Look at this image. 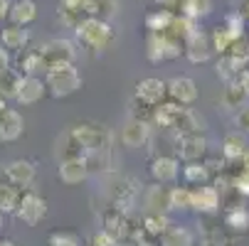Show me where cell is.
<instances>
[{
	"label": "cell",
	"instance_id": "1",
	"mask_svg": "<svg viewBox=\"0 0 249 246\" xmlns=\"http://www.w3.org/2000/svg\"><path fill=\"white\" fill-rule=\"evenodd\" d=\"M101 182H104L101 192H104L106 199H109V204H114V207L124 209V212H128V209L133 207V202H136V195H138L136 182L128 178V175L114 172V170L111 172H104L101 175Z\"/></svg>",
	"mask_w": 249,
	"mask_h": 246
},
{
	"label": "cell",
	"instance_id": "2",
	"mask_svg": "<svg viewBox=\"0 0 249 246\" xmlns=\"http://www.w3.org/2000/svg\"><path fill=\"white\" fill-rule=\"evenodd\" d=\"M45 84L52 96L64 98L82 89V74L77 72L74 64H52L45 74Z\"/></svg>",
	"mask_w": 249,
	"mask_h": 246
},
{
	"label": "cell",
	"instance_id": "3",
	"mask_svg": "<svg viewBox=\"0 0 249 246\" xmlns=\"http://www.w3.org/2000/svg\"><path fill=\"white\" fill-rule=\"evenodd\" d=\"M74 32H77L79 42H82L84 47L94 49V52H101V49H106V47L114 42V30H111V25L106 22V20H101V17H84V20L74 27Z\"/></svg>",
	"mask_w": 249,
	"mask_h": 246
},
{
	"label": "cell",
	"instance_id": "4",
	"mask_svg": "<svg viewBox=\"0 0 249 246\" xmlns=\"http://www.w3.org/2000/svg\"><path fill=\"white\" fill-rule=\"evenodd\" d=\"M77 140L84 146L87 153H109L114 150V135L111 131L101 126V123H91V121H84V123H77L72 126Z\"/></svg>",
	"mask_w": 249,
	"mask_h": 246
},
{
	"label": "cell",
	"instance_id": "5",
	"mask_svg": "<svg viewBox=\"0 0 249 246\" xmlns=\"http://www.w3.org/2000/svg\"><path fill=\"white\" fill-rule=\"evenodd\" d=\"M183 49V40L175 37L173 32H151L148 37V59L151 62H168L178 59Z\"/></svg>",
	"mask_w": 249,
	"mask_h": 246
},
{
	"label": "cell",
	"instance_id": "6",
	"mask_svg": "<svg viewBox=\"0 0 249 246\" xmlns=\"http://www.w3.org/2000/svg\"><path fill=\"white\" fill-rule=\"evenodd\" d=\"M101 229L104 231H109L116 241L121 239H128L133 227H131V219H128V212H124V209L109 204L104 209V214H101Z\"/></svg>",
	"mask_w": 249,
	"mask_h": 246
},
{
	"label": "cell",
	"instance_id": "7",
	"mask_svg": "<svg viewBox=\"0 0 249 246\" xmlns=\"http://www.w3.org/2000/svg\"><path fill=\"white\" fill-rule=\"evenodd\" d=\"M45 214H47V199H45V197H40L37 192L25 190L22 202H20V207H18L15 217H18V219H22L25 224L35 227V224H40V222L45 219Z\"/></svg>",
	"mask_w": 249,
	"mask_h": 246
},
{
	"label": "cell",
	"instance_id": "8",
	"mask_svg": "<svg viewBox=\"0 0 249 246\" xmlns=\"http://www.w3.org/2000/svg\"><path fill=\"white\" fill-rule=\"evenodd\" d=\"M165 96H168V82H163V79L148 77V79H141L136 84V101H141L148 109L160 106L165 101Z\"/></svg>",
	"mask_w": 249,
	"mask_h": 246
},
{
	"label": "cell",
	"instance_id": "9",
	"mask_svg": "<svg viewBox=\"0 0 249 246\" xmlns=\"http://www.w3.org/2000/svg\"><path fill=\"white\" fill-rule=\"evenodd\" d=\"M205 155H207V140L202 133L178 135V158L183 163H202Z\"/></svg>",
	"mask_w": 249,
	"mask_h": 246
},
{
	"label": "cell",
	"instance_id": "10",
	"mask_svg": "<svg viewBox=\"0 0 249 246\" xmlns=\"http://www.w3.org/2000/svg\"><path fill=\"white\" fill-rule=\"evenodd\" d=\"M148 172H151L156 185H170V182L178 180V175H180V163L173 155H158V158L151 160Z\"/></svg>",
	"mask_w": 249,
	"mask_h": 246
},
{
	"label": "cell",
	"instance_id": "11",
	"mask_svg": "<svg viewBox=\"0 0 249 246\" xmlns=\"http://www.w3.org/2000/svg\"><path fill=\"white\" fill-rule=\"evenodd\" d=\"M45 59L52 64H74L77 59V49L69 40H62V37H54V40H47L45 45H40Z\"/></svg>",
	"mask_w": 249,
	"mask_h": 246
},
{
	"label": "cell",
	"instance_id": "12",
	"mask_svg": "<svg viewBox=\"0 0 249 246\" xmlns=\"http://www.w3.org/2000/svg\"><path fill=\"white\" fill-rule=\"evenodd\" d=\"M54 155H57V163H64V160H79V158H84L87 150H84V146L77 140L74 131L67 128V131H62V133L57 135V140H54Z\"/></svg>",
	"mask_w": 249,
	"mask_h": 246
},
{
	"label": "cell",
	"instance_id": "13",
	"mask_svg": "<svg viewBox=\"0 0 249 246\" xmlns=\"http://www.w3.org/2000/svg\"><path fill=\"white\" fill-rule=\"evenodd\" d=\"M18 69H20V74L22 77H42L47 74V69H50V62L45 59L42 49H30L25 47L20 54H18Z\"/></svg>",
	"mask_w": 249,
	"mask_h": 246
},
{
	"label": "cell",
	"instance_id": "14",
	"mask_svg": "<svg viewBox=\"0 0 249 246\" xmlns=\"http://www.w3.org/2000/svg\"><path fill=\"white\" fill-rule=\"evenodd\" d=\"M45 94H47V84L40 77H20L15 101L20 106H35L37 101H42Z\"/></svg>",
	"mask_w": 249,
	"mask_h": 246
},
{
	"label": "cell",
	"instance_id": "15",
	"mask_svg": "<svg viewBox=\"0 0 249 246\" xmlns=\"http://www.w3.org/2000/svg\"><path fill=\"white\" fill-rule=\"evenodd\" d=\"M168 96L170 101L180 103V106H193L197 101V84L190 77H173L168 82Z\"/></svg>",
	"mask_w": 249,
	"mask_h": 246
},
{
	"label": "cell",
	"instance_id": "16",
	"mask_svg": "<svg viewBox=\"0 0 249 246\" xmlns=\"http://www.w3.org/2000/svg\"><path fill=\"white\" fill-rule=\"evenodd\" d=\"M151 138V128L143 118H128L121 126V143L126 148H143Z\"/></svg>",
	"mask_w": 249,
	"mask_h": 246
},
{
	"label": "cell",
	"instance_id": "17",
	"mask_svg": "<svg viewBox=\"0 0 249 246\" xmlns=\"http://www.w3.org/2000/svg\"><path fill=\"white\" fill-rule=\"evenodd\" d=\"M185 109L188 106H180V103H175V101H163L160 106L153 109L151 118H153L156 126H160L165 131H175L178 123H180V118H183V114H185Z\"/></svg>",
	"mask_w": 249,
	"mask_h": 246
},
{
	"label": "cell",
	"instance_id": "18",
	"mask_svg": "<svg viewBox=\"0 0 249 246\" xmlns=\"http://www.w3.org/2000/svg\"><path fill=\"white\" fill-rule=\"evenodd\" d=\"M35 175H37V170H35L30 160H13L5 165V180L20 190H27L35 182Z\"/></svg>",
	"mask_w": 249,
	"mask_h": 246
},
{
	"label": "cell",
	"instance_id": "19",
	"mask_svg": "<svg viewBox=\"0 0 249 246\" xmlns=\"http://www.w3.org/2000/svg\"><path fill=\"white\" fill-rule=\"evenodd\" d=\"M220 190L212 185H200L193 190V209H197L200 214H215L220 209Z\"/></svg>",
	"mask_w": 249,
	"mask_h": 246
},
{
	"label": "cell",
	"instance_id": "20",
	"mask_svg": "<svg viewBox=\"0 0 249 246\" xmlns=\"http://www.w3.org/2000/svg\"><path fill=\"white\" fill-rule=\"evenodd\" d=\"M22 131H25V118H22L20 111L8 109L0 116V140H3V143H15L22 135Z\"/></svg>",
	"mask_w": 249,
	"mask_h": 246
},
{
	"label": "cell",
	"instance_id": "21",
	"mask_svg": "<svg viewBox=\"0 0 249 246\" xmlns=\"http://www.w3.org/2000/svg\"><path fill=\"white\" fill-rule=\"evenodd\" d=\"M57 175H59V180L64 185L74 187V185H82L89 178V167H87L84 158H79V160H64V163H59Z\"/></svg>",
	"mask_w": 249,
	"mask_h": 246
},
{
	"label": "cell",
	"instance_id": "22",
	"mask_svg": "<svg viewBox=\"0 0 249 246\" xmlns=\"http://www.w3.org/2000/svg\"><path fill=\"white\" fill-rule=\"evenodd\" d=\"M185 54H188V59H190L193 64L207 62L210 54H212V42H210V37H207V34H202V32L190 34L188 42H185Z\"/></svg>",
	"mask_w": 249,
	"mask_h": 246
},
{
	"label": "cell",
	"instance_id": "23",
	"mask_svg": "<svg viewBox=\"0 0 249 246\" xmlns=\"http://www.w3.org/2000/svg\"><path fill=\"white\" fill-rule=\"evenodd\" d=\"M247 135L239 133V131H232L222 138V158L227 163H234V160H242L247 155Z\"/></svg>",
	"mask_w": 249,
	"mask_h": 246
},
{
	"label": "cell",
	"instance_id": "24",
	"mask_svg": "<svg viewBox=\"0 0 249 246\" xmlns=\"http://www.w3.org/2000/svg\"><path fill=\"white\" fill-rule=\"evenodd\" d=\"M22 195H25V190L15 187L13 182H8V180L0 182V214H15L22 202Z\"/></svg>",
	"mask_w": 249,
	"mask_h": 246
},
{
	"label": "cell",
	"instance_id": "25",
	"mask_svg": "<svg viewBox=\"0 0 249 246\" xmlns=\"http://www.w3.org/2000/svg\"><path fill=\"white\" fill-rule=\"evenodd\" d=\"M27 40H30V34L20 25H10V27H5L3 32H0V45H3L5 49H13V52H22L27 47Z\"/></svg>",
	"mask_w": 249,
	"mask_h": 246
},
{
	"label": "cell",
	"instance_id": "26",
	"mask_svg": "<svg viewBox=\"0 0 249 246\" xmlns=\"http://www.w3.org/2000/svg\"><path fill=\"white\" fill-rule=\"evenodd\" d=\"M35 17H37V5L32 0H18L10 8V20L13 25H20V27H27Z\"/></svg>",
	"mask_w": 249,
	"mask_h": 246
},
{
	"label": "cell",
	"instance_id": "27",
	"mask_svg": "<svg viewBox=\"0 0 249 246\" xmlns=\"http://www.w3.org/2000/svg\"><path fill=\"white\" fill-rule=\"evenodd\" d=\"M195 244V236L188 227H178L173 224L163 236H160V246H193Z\"/></svg>",
	"mask_w": 249,
	"mask_h": 246
},
{
	"label": "cell",
	"instance_id": "28",
	"mask_svg": "<svg viewBox=\"0 0 249 246\" xmlns=\"http://www.w3.org/2000/svg\"><path fill=\"white\" fill-rule=\"evenodd\" d=\"M183 180H185V185H193V187L207 185L210 167L205 163H185L183 165Z\"/></svg>",
	"mask_w": 249,
	"mask_h": 246
},
{
	"label": "cell",
	"instance_id": "29",
	"mask_svg": "<svg viewBox=\"0 0 249 246\" xmlns=\"http://www.w3.org/2000/svg\"><path fill=\"white\" fill-rule=\"evenodd\" d=\"M239 37H237V34L225 25V27H217L215 32H212L210 34V42H212V49H215V52H220V54H227L230 49H232V45L237 42Z\"/></svg>",
	"mask_w": 249,
	"mask_h": 246
},
{
	"label": "cell",
	"instance_id": "30",
	"mask_svg": "<svg viewBox=\"0 0 249 246\" xmlns=\"http://www.w3.org/2000/svg\"><path fill=\"white\" fill-rule=\"evenodd\" d=\"M225 224L232 231H249V209L244 204L230 207V212L225 214Z\"/></svg>",
	"mask_w": 249,
	"mask_h": 246
},
{
	"label": "cell",
	"instance_id": "31",
	"mask_svg": "<svg viewBox=\"0 0 249 246\" xmlns=\"http://www.w3.org/2000/svg\"><path fill=\"white\" fill-rule=\"evenodd\" d=\"M168 209H173V212H185V209H193V190L190 187H170Z\"/></svg>",
	"mask_w": 249,
	"mask_h": 246
},
{
	"label": "cell",
	"instance_id": "32",
	"mask_svg": "<svg viewBox=\"0 0 249 246\" xmlns=\"http://www.w3.org/2000/svg\"><path fill=\"white\" fill-rule=\"evenodd\" d=\"M175 22V15H170L168 10H153L148 17H146V25L151 32H168Z\"/></svg>",
	"mask_w": 249,
	"mask_h": 246
},
{
	"label": "cell",
	"instance_id": "33",
	"mask_svg": "<svg viewBox=\"0 0 249 246\" xmlns=\"http://www.w3.org/2000/svg\"><path fill=\"white\" fill-rule=\"evenodd\" d=\"M247 91L237 84V82H232V84H227V89H225V94H222V101H225V106H230V109H242L244 103H247Z\"/></svg>",
	"mask_w": 249,
	"mask_h": 246
},
{
	"label": "cell",
	"instance_id": "34",
	"mask_svg": "<svg viewBox=\"0 0 249 246\" xmlns=\"http://www.w3.org/2000/svg\"><path fill=\"white\" fill-rule=\"evenodd\" d=\"M173 224L168 222V217L165 214H148L146 219H143V234H151V236H163L168 229H170Z\"/></svg>",
	"mask_w": 249,
	"mask_h": 246
},
{
	"label": "cell",
	"instance_id": "35",
	"mask_svg": "<svg viewBox=\"0 0 249 246\" xmlns=\"http://www.w3.org/2000/svg\"><path fill=\"white\" fill-rule=\"evenodd\" d=\"M20 77H22V74L13 72V69H8V72L0 74V96H3V98H15Z\"/></svg>",
	"mask_w": 249,
	"mask_h": 246
},
{
	"label": "cell",
	"instance_id": "36",
	"mask_svg": "<svg viewBox=\"0 0 249 246\" xmlns=\"http://www.w3.org/2000/svg\"><path fill=\"white\" fill-rule=\"evenodd\" d=\"M183 8H185V15L195 20V17H200V15L207 13L210 0H183Z\"/></svg>",
	"mask_w": 249,
	"mask_h": 246
},
{
	"label": "cell",
	"instance_id": "37",
	"mask_svg": "<svg viewBox=\"0 0 249 246\" xmlns=\"http://www.w3.org/2000/svg\"><path fill=\"white\" fill-rule=\"evenodd\" d=\"M50 246H82V241L69 231H54L50 234Z\"/></svg>",
	"mask_w": 249,
	"mask_h": 246
},
{
	"label": "cell",
	"instance_id": "38",
	"mask_svg": "<svg viewBox=\"0 0 249 246\" xmlns=\"http://www.w3.org/2000/svg\"><path fill=\"white\" fill-rule=\"evenodd\" d=\"M232 190L242 197H249V170H239L232 178Z\"/></svg>",
	"mask_w": 249,
	"mask_h": 246
},
{
	"label": "cell",
	"instance_id": "39",
	"mask_svg": "<svg viewBox=\"0 0 249 246\" xmlns=\"http://www.w3.org/2000/svg\"><path fill=\"white\" fill-rule=\"evenodd\" d=\"M234 126L239 128V133H244L249 138V103H244L242 109H237L234 114Z\"/></svg>",
	"mask_w": 249,
	"mask_h": 246
},
{
	"label": "cell",
	"instance_id": "40",
	"mask_svg": "<svg viewBox=\"0 0 249 246\" xmlns=\"http://www.w3.org/2000/svg\"><path fill=\"white\" fill-rule=\"evenodd\" d=\"M91 246H119V241L109 234V231H104V229H99L94 236H91Z\"/></svg>",
	"mask_w": 249,
	"mask_h": 246
},
{
	"label": "cell",
	"instance_id": "41",
	"mask_svg": "<svg viewBox=\"0 0 249 246\" xmlns=\"http://www.w3.org/2000/svg\"><path fill=\"white\" fill-rule=\"evenodd\" d=\"M62 5H64V10H72V13H77V15L82 17V15H84L87 0H62Z\"/></svg>",
	"mask_w": 249,
	"mask_h": 246
},
{
	"label": "cell",
	"instance_id": "42",
	"mask_svg": "<svg viewBox=\"0 0 249 246\" xmlns=\"http://www.w3.org/2000/svg\"><path fill=\"white\" fill-rule=\"evenodd\" d=\"M8 69H10V59H8V52L3 49V45H0V74L8 72Z\"/></svg>",
	"mask_w": 249,
	"mask_h": 246
},
{
	"label": "cell",
	"instance_id": "43",
	"mask_svg": "<svg viewBox=\"0 0 249 246\" xmlns=\"http://www.w3.org/2000/svg\"><path fill=\"white\" fill-rule=\"evenodd\" d=\"M237 84H239V86L247 91V96H249V69H244V72L237 77Z\"/></svg>",
	"mask_w": 249,
	"mask_h": 246
},
{
	"label": "cell",
	"instance_id": "44",
	"mask_svg": "<svg viewBox=\"0 0 249 246\" xmlns=\"http://www.w3.org/2000/svg\"><path fill=\"white\" fill-rule=\"evenodd\" d=\"M10 8H13V3H10V0H0V20L10 17Z\"/></svg>",
	"mask_w": 249,
	"mask_h": 246
},
{
	"label": "cell",
	"instance_id": "45",
	"mask_svg": "<svg viewBox=\"0 0 249 246\" xmlns=\"http://www.w3.org/2000/svg\"><path fill=\"white\" fill-rule=\"evenodd\" d=\"M5 111H8V106H5V98H3V96H0V116H3Z\"/></svg>",
	"mask_w": 249,
	"mask_h": 246
},
{
	"label": "cell",
	"instance_id": "46",
	"mask_svg": "<svg viewBox=\"0 0 249 246\" xmlns=\"http://www.w3.org/2000/svg\"><path fill=\"white\" fill-rule=\"evenodd\" d=\"M0 246H18V244L10 241V239H0Z\"/></svg>",
	"mask_w": 249,
	"mask_h": 246
},
{
	"label": "cell",
	"instance_id": "47",
	"mask_svg": "<svg viewBox=\"0 0 249 246\" xmlns=\"http://www.w3.org/2000/svg\"><path fill=\"white\" fill-rule=\"evenodd\" d=\"M242 165H244V167H242V170H249V153H247V155H244V158H242Z\"/></svg>",
	"mask_w": 249,
	"mask_h": 246
},
{
	"label": "cell",
	"instance_id": "48",
	"mask_svg": "<svg viewBox=\"0 0 249 246\" xmlns=\"http://www.w3.org/2000/svg\"><path fill=\"white\" fill-rule=\"evenodd\" d=\"M5 180V165H0V182Z\"/></svg>",
	"mask_w": 249,
	"mask_h": 246
},
{
	"label": "cell",
	"instance_id": "49",
	"mask_svg": "<svg viewBox=\"0 0 249 246\" xmlns=\"http://www.w3.org/2000/svg\"><path fill=\"white\" fill-rule=\"evenodd\" d=\"M138 246H156L153 241H138Z\"/></svg>",
	"mask_w": 249,
	"mask_h": 246
},
{
	"label": "cell",
	"instance_id": "50",
	"mask_svg": "<svg viewBox=\"0 0 249 246\" xmlns=\"http://www.w3.org/2000/svg\"><path fill=\"white\" fill-rule=\"evenodd\" d=\"M0 227H3V214H0Z\"/></svg>",
	"mask_w": 249,
	"mask_h": 246
},
{
	"label": "cell",
	"instance_id": "51",
	"mask_svg": "<svg viewBox=\"0 0 249 246\" xmlns=\"http://www.w3.org/2000/svg\"><path fill=\"white\" fill-rule=\"evenodd\" d=\"M247 17H249V10H247Z\"/></svg>",
	"mask_w": 249,
	"mask_h": 246
},
{
	"label": "cell",
	"instance_id": "52",
	"mask_svg": "<svg viewBox=\"0 0 249 246\" xmlns=\"http://www.w3.org/2000/svg\"><path fill=\"white\" fill-rule=\"evenodd\" d=\"M225 246H232V244H225Z\"/></svg>",
	"mask_w": 249,
	"mask_h": 246
}]
</instances>
